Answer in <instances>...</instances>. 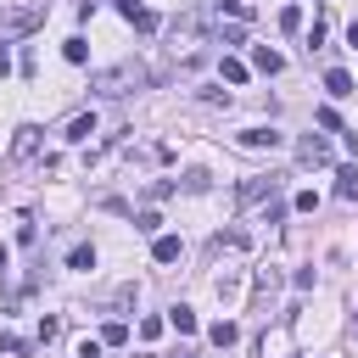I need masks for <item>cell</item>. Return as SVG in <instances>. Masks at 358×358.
I'll return each instance as SVG.
<instances>
[{
	"label": "cell",
	"mask_w": 358,
	"mask_h": 358,
	"mask_svg": "<svg viewBox=\"0 0 358 358\" xmlns=\"http://www.w3.org/2000/svg\"><path fill=\"white\" fill-rule=\"evenodd\" d=\"M145 78H151V73H145L140 62H117V67L95 73V78H90V90H95V95H129V90H140Z\"/></svg>",
	"instance_id": "1"
},
{
	"label": "cell",
	"mask_w": 358,
	"mask_h": 358,
	"mask_svg": "<svg viewBox=\"0 0 358 358\" xmlns=\"http://www.w3.org/2000/svg\"><path fill=\"white\" fill-rule=\"evenodd\" d=\"M39 22H45V0H28V6H6V11H0V45H6V39H28Z\"/></svg>",
	"instance_id": "2"
},
{
	"label": "cell",
	"mask_w": 358,
	"mask_h": 358,
	"mask_svg": "<svg viewBox=\"0 0 358 358\" xmlns=\"http://www.w3.org/2000/svg\"><path fill=\"white\" fill-rule=\"evenodd\" d=\"M235 140H241V145H246V151H274V145H280V140H285V134H280V129H241V134H235Z\"/></svg>",
	"instance_id": "3"
},
{
	"label": "cell",
	"mask_w": 358,
	"mask_h": 358,
	"mask_svg": "<svg viewBox=\"0 0 358 358\" xmlns=\"http://www.w3.org/2000/svg\"><path fill=\"white\" fill-rule=\"evenodd\" d=\"M296 162H308V168H324V162H330V145H324L319 134H308V140L296 145Z\"/></svg>",
	"instance_id": "4"
},
{
	"label": "cell",
	"mask_w": 358,
	"mask_h": 358,
	"mask_svg": "<svg viewBox=\"0 0 358 358\" xmlns=\"http://www.w3.org/2000/svg\"><path fill=\"white\" fill-rule=\"evenodd\" d=\"M274 190H280V179H274V173H268V179H263V173H252V179L235 190V201H257V196H274Z\"/></svg>",
	"instance_id": "5"
},
{
	"label": "cell",
	"mask_w": 358,
	"mask_h": 358,
	"mask_svg": "<svg viewBox=\"0 0 358 358\" xmlns=\"http://www.w3.org/2000/svg\"><path fill=\"white\" fill-rule=\"evenodd\" d=\"M112 6H117V11H123V17L134 22V28H140V34H151V28H157V17H151V11L140 6V0H112Z\"/></svg>",
	"instance_id": "6"
},
{
	"label": "cell",
	"mask_w": 358,
	"mask_h": 358,
	"mask_svg": "<svg viewBox=\"0 0 358 358\" xmlns=\"http://www.w3.org/2000/svg\"><path fill=\"white\" fill-rule=\"evenodd\" d=\"M62 134H67L73 145H84V140L95 134V112H78V117H67V129H62Z\"/></svg>",
	"instance_id": "7"
},
{
	"label": "cell",
	"mask_w": 358,
	"mask_h": 358,
	"mask_svg": "<svg viewBox=\"0 0 358 358\" xmlns=\"http://www.w3.org/2000/svg\"><path fill=\"white\" fill-rule=\"evenodd\" d=\"M252 67H257V73H280L285 62H280V50H268V45H252Z\"/></svg>",
	"instance_id": "8"
},
{
	"label": "cell",
	"mask_w": 358,
	"mask_h": 358,
	"mask_svg": "<svg viewBox=\"0 0 358 358\" xmlns=\"http://www.w3.org/2000/svg\"><path fill=\"white\" fill-rule=\"evenodd\" d=\"M11 151H17V157H34V151H39V129H34V123H22V129H17V140H11Z\"/></svg>",
	"instance_id": "9"
},
{
	"label": "cell",
	"mask_w": 358,
	"mask_h": 358,
	"mask_svg": "<svg viewBox=\"0 0 358 358\" xmlns=\"http://www.w3.org/2000/svg\"><path fill=\"white\" fill-rule=\"evenodd\" d=\"M179 252H185V246H179V235H157V246H151V257H157V263H179Z\"/></svg>",
	"instance_id": "10"
},
{
	"label": "cell",
	"mask_w": 358,
	"mask_h": 358,
	"mask_svg": "<svg viewBox=\"0 0 358 358\" xmlns=\"http://www.w3.org/2000/svg\"><path fill=\"white\" fill-rule=\"evenodd\" d=\"M336 196L341 201H358V168H336Z\"/></svg>",
	"instance_id": "11"
},
{
	"label": "cell",
	"mask_w": 358,
	"mask_h": 358,
	"mask_svg": "<svg viewBox=\"0 0 358 358\" xmlns=\"http://www.w3.org/2000/svg\"><path fill=\"white\" fill-rule=\"evenodd\" d=\"M324 90H330L336 101H341V95H352V73H341V67H330V73H324Z\"/></svg>",
	"instance_id": "12"
},
{
	"label": "cell",
	"mask_w": 358,
	"mask_h": 358,
	"mask_svg": "<svg viewBox=\"0 0 358 358\" xmlns=\"http://www.w3.org/2000/svg\"><path fill=\"white\" fill-rule=\"evenodd\" d=\"M207 341H213V347H235V341H241V330H235L229 319H218V324L207 330Z\"/></svg>",
	"instance_id": "13"
},
{
	"label": "cell",
	"mask_w": 358,
	"mask_h": 358,
	"mask_svg": "<svg viewBox=\"0 0 358 358\" xmlns=\"http://www.w3.org/2000/svg\"><path fill=\"white\" fill-rule=\"evenodd\" d=\"M213 246H218V252H246L252 241H246V229H224V235H218Z\"/></svg>",
	"instance_id": "14"
},
{
	"label": "cell",
	"mask_w": 358,
	"mask_h": 358,
	"mask_svg": "<svg viewBox=\"0 0 358 358\" xmlns=\"http://www.w3.org/2000/svg\"><path fill=\"white\" fill-rule=\"evenodd\" d=\"M168 324H173L179 336H196V313H190V308H173V313H168Z\"/></svg>",
	"instance_id": "15"
},
{
	"label": "cell",
	"mask_w": 358,
	"mask_h": 358,
	"mask_svg": "<svg viewBox=\"0 0 358 358\" xmlns=\"http://www.w3.org/2000/svg\"><path fill=\"white\" fill-rule=\"evenodd\" d=\"M101 341H106V347H123V341H129V324H123V319L101 324Z\"/></svg>",
	"instance_id": "16"
},
{
	"label": "cell",
	"mask_w": 358,
	"mask_h": 358,
	"mask_svg": "<svg viewBox=\"0 0 358 358\" xmlns=\"http://www.w3.org/2000/svg\"><path fill=\"white\" fill-rule=\"evenodd\" d=\"M67 268H78V274L95 268V252H90V246H73V252H67Z\"/></svg>",
	"instance_id": "17"
},
{
	"label": "cell",
	"mask_w": 358,
	"mask_h": 358,
	"mask_svg": "<svg viewBox=\"0 0 358 358\" xmlns=\"http://www.w3.org/2000/svg\"><path fill=\"white\" fill-rule=\"evenodd\" d=\"M280 291V268H257V296H274Z\"/></svg>",
	"instance_id": "18"
},
{
	"label": "cell",
	"mask_w": 358,
	"mask_h": 358,
	"mask_svg": "<svg viewBox=\"0 0 358 358\" xmlns=\"http://www.w3.org/2000/svg\"><path fill=\"white\" fill-rule=\"evenodd\" d=\"M280 28L296 34V28H302V6H280Z\"/></svg>",
	"instance_id": "19"
},
{
	"label": "cell",
	"mask_w": 358,
	"mask_h": 358,
	"mask_svg": "<svg viewBox=\"0 0 358 358\" xmlns=\"http://www.w3.org/2000/svg\"><path fill=\"white\" fill-rule=\"evenodd\" d=\"M218 73H224V78H229V84H246V67H241V62H235V56H224V62H218Z\"/></svg>",
	"instance_id": "20"
},
{
	"label": "cell",
	"mask_w": 358,
	"mask_h": 358,
	"mask_svg": "<svg viewBox=\"0 0 358 358\" xmlns=\"http://www.w3.org/2000/svg\"><path fill=\"white\" fill-rule=\"evenodd\" d=\"M0 352H11V358H22V352H28V341H22V336H11V330H0Z\"/></svg>",
	"instance_id": "21"
},
{
	"label": "cell",
	"mask_w": 358,
	"mask_h": 358,
	"mask_svg": "<svg viewBox=\"0 0 358 358\" xmlns=\"http://www.w3.org/2000/svg\"><path fill=\"white\" fill-rule=\"evenodd\" d=\"M134 229H140V235H157V229H162V213H140Z\"/></svg>",
	"instance_id": "22"
},
{
	"label": "cell",
	"mask_w": 358,
	"mask_h": 358,
	"mask_svg": "<svg viewBox=\"0 0 358 358\" xmlns=\"http://www.w3.org/2000/svg\"><path fill=\"white\" fill-rule=\"evenodd\" d=\"M319 45H324V11H319V17H313V28H308V50H319Z\"/></svg>",
	"instance_id": "23"
},
{
	"label": "cell",
	"mask_w": 358,
	"mask_h": 358,
	"mask_svg": "<svg viewBox=\"0 0 358 358\" xmlns=\"http://www.w3.org/2000/svg\"><path fill=\"white\" fill-rule=\"evenodd\" d=\"M313 123H319V129H341V117H336V106H319V112H313Z\"/></svg>",
	"instance_id": "24"
},
{
	"label": "cell",
	"mask_w": 358,
	"mask_h": 358,
	"mask_svg": "<svg viewBox=\"0 0 358 358\" xmlns=\"http://www.w3.org/2000/svg\"><path fill=\"white\" fill-rule=\"evenodd\" d=\"M218 39H224V45H241V39H246V28H241V22H229V28H218Z\"/></svg>",
	"instance_id": "25"
},
{
	"label": "cell",
	"mask_w": 358,
	"mask_h": 358,
	"mask_svg": "<svg viewBox=\"0 0 358 358\" xmlns=\"http://www.w3.org/2000/svg\"><path fill=\"white\" fill-rule=\"evenodd\" d=\"M280 218H285V201H274V196H268V207H263V224H280Z\"/></svg>",
	"instance_id": "26"
},
{
	"label": "cell",
	"mask_w": 358,
	"mask_h": 358,
	"mask_svg": "<svg viewBox=\"0 0 358 358\" xmlns=\"http://www.w3.org/2000/svg\"><path fill=\"white\" fill-rule=\"evenodd\" d=\"M62 336V319H39V341H56Z\"/></svg>",
	"instance_id": "27"
},
{
	"label": "cell",
	"mask_w": 358,
	"mask_h": 358,
	"mask_svg": "<svg viewBox=\"0 0 358 358\" xmlns=\"http://www.w3.org/2000/svg\"><path fill=\"white\" fill-rule=\"evenodd\" d=\"M78 358H101V341H90V336H84V341H78Z\"/></svg>",
	"instance_id": "28"
},
{
	"label": "cell",
	"mask_w": 358,
	"mask_h": 358,
	"mask_svg": "<svg viewBox=\"0 0 358 358\" xmlns=\"http://www.w3.org/2000/svg\"><path fill=\"white\" fill-rule=\"evenodd\" d=\"M224 11H235V17H252V0H224Z\"/></svg>",
	"instance_id": "29"
},
{
	"label": "cell",
	"mask_w": 358,
	"mask_h": 358,
	"mask_svg": "<svg viewBox=\"0 0 358 358\" xmlns=\"http://www.w3.org/2000/svg\"><path fill=\"white\" fill-rule=\"evenodd\" d=\"M6 73H11V56H6V50H0V78H6Z\"/></svg>",
	"instance_id": "30"
},
{
	"label": "cell",
	"mask_w": 358,
	"mask_h": 358,
	"mask_svg": "<svg viewBox=\"0 0 358 358\" xmlns=\"http://www.w3.org/2000/svg\"><path fill=\"white\" fill-rule=\"evenodd\" d=\"M347 45H358V22H347Z\"/></svg>",
	"instance_id": "31"
},
{
	"label": "cell",
	"mask_w": 358,
	"mask_h": 358,
	"mask_svg": "<svg viewBox=\"0 0 358 358\" xmlns=\"http://www.w3.org/2000/svg\"><path fill=\"white\" fill-rule=\"evenodd\" d=\"M6 263H11V252H6V246H0V268H6Z\"/></svg>",
	"instance_id": "32"
},
{
	"label": "cell",
	"mask_w": 358,
	"mask_h": 358,
	"mask_svg": "<svg viewBox=\"0 0 358 358\" xmlns=\"http://www.w3.org/2000/svg\"><path fill=\"white\" fill-rule=\"evenodd\" d=\"M179 358H196V352H179Z\"/></svg>",
	"instance_id": "33"
}]
</instances>
